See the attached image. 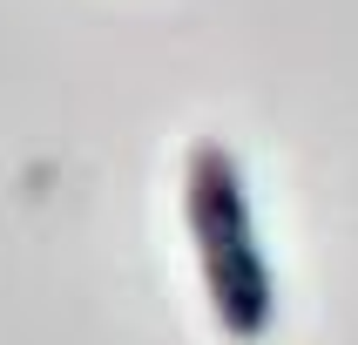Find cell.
<instances>
[{"instance_id": "cell-1", "label": "cell", "mask_w": 358, "mask_h": 345, "mask_svg": "<svg viewBox=\"0 0 358 345\" xmlns=\"http://www.w3.org/2000/svg\"><path fill=\"white\" fill-rule=\"evenodd\" d=\"M182 217L196 237L203 291L217 311L223 339L257 345L278 318V278L264 264L257 217H250V190H243V162L223 142H196L182 162Z\"/></svg>"}]
</instances>
